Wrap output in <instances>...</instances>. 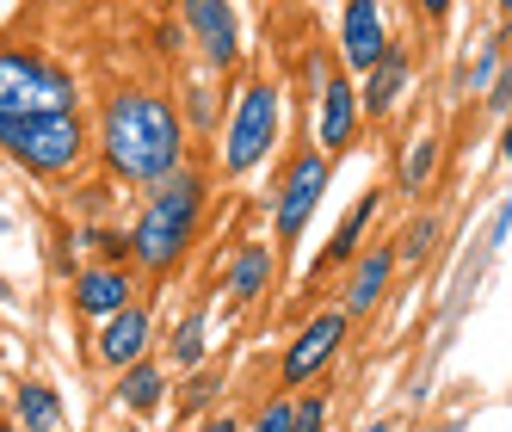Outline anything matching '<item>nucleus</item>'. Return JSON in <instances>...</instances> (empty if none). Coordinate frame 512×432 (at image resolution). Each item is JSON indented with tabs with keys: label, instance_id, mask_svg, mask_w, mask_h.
Listing matches in <instances>:
<instances>
[{
	"label": "nucleus",
	"instance_id": "c85d7f7f",
	"mask_svg": "<svg viewBox=\"0 0 512 432\" xmlns=\"http://www.w3.org/2000/svg\"><path fill=\"white\" fill-rule=\"evenodd\" d=\"M0 7H13V0H0Z\"/></svg>",
	"mask_w": 512,
	"mask_h": 432
},
{
	"label": "nucleus",
	"instance_id": "a878e982",
	"mask_svg": "<svg viewBox=\"0 0 512 432\" xmlns=\"http://www.w3.org/2000/svg\"><path fill=\"white\" fill-rule=\"evenodd\" d=\"M482 93H488V105H494V112H500V118H506V105H512V75H506V62H500V68H494V81H488V87H482Z\"/></svg>",
	"mask_w": 512,
	"mask_h": 432
},
{
	"label": "nucleus",
	"instance_id": "6e6552de",
	"mask_svg": "<svg viewBox=\"0 0 512 432\" xmlns=\"http://www.w3.org/2000/svg\"><path fill=\"white\" fill-rule=\"evenodd\" d=\"M346 334H352V315H346L340 303L315 309L303 328H297V340L284 346V358H278V389H303V383H315V377L340 358Z\"/></svg>",
	"mask_w": 512,
	"mask_h": 432
},
{
	"label": "nucleus",
	"instance_id": "b1692460",
	"mask_svg": "<svg viewBox=\"0 0 512 432\" xmlns=\"http://www.w3.org/2000/svg\"><path fill=\"white\" fill-rule=\"evenodd\" d=\"M290 395H297V432H321L327 426V395H315L309 383L290 389Z\"/></svg>",
	"mask_w": 512,
	"mask_h": 432
},
{
	"label": "nucleus",
	"instance_id": "4be33fe9",
	"mask_svg": "<svg viewBox=\"0 0 512 432\" xmlns=\"http://www.w3.org/2000/svg\"><path fill=\"white\" fill-rule=\"evenodd\" d=\"M500 62H506V38H488V44H482V56L463 68V93H482V87L494 81V68H500Z\"/></svg>",
	"mask_w": 512,
	"mask_h": 432
},
{
	"label": "nucleus",
	"instance_id": "20e7f679",
	"mask_svg": "<svg viewBox=\"0 0 512 432\" xmlns=\"http://www.w3.org/2000/svg\"><path fill=\"white\" fill-rule=\"evenodd\" d=\"M278 136H284V93H278V81L253 75V81L235 93L229 124H223V136H216V167H223L229 179H247L253 167L272 161Z\"/></svg>",
	"mask_w": 512,
	"mask_h": 432
},
{
	"label": "nucleus",
	"instance_id": "5701e85b",
	"mask_svg": "<svg viewBox=\"0 0 512 432\" xmlns=\"http://www.w3.org/2000/svg\"><path fill=\"white\" fill-rule=\"evenodd\" d=\"M247 426H253V432H284V426H297V395H290V389H278L272 402H266L260 414H253V420H247Z\"/></svg>",
	"mask_w": 512,
	"mask_h": 432
},
{
	"label": "nucleus",
	"instance_id": "6ab92c4d",
	"mask_svg": "<svg viewBox=\"0 0 512 432\" xmlns=\"http://www.w3.org/2000/svg\"><path fill=\"white\" fill-rule=\"evenodd\" d=\"M432 173H438V136H414L408 149H401V192L420 198L432 186Z\"/></svg>",
	"mask_w": 512,
	"mask_h": 432
},
{
	"label": "nucleus",
	"instance_id": "cd10ccee",
	"mask_svg": "<svg viewBox=\"0 0 512 432\" xmlns=\"http://www.w3.org/2000/svg\"><path fill=\"white\" fill-rule=\"evenodd\" d=\"M451 7H457V0H420V13H426V19H432V25H438V19H445V13H451Z\"/></svg>",
	"mask_w": 512,
	"mask_h": 432
},
{
	"label": "nucleus",
	"instance_id": "f03ea898",
	"mask_svg": "<svg viewBox=\"0 0 512 432\" xmlns=\"http://www.w3.org/2000/svg\"><path fill=\"white\" fill-rule=\"evenodd\" d=\"M149 198H142L136 223H130V266L149 272V278H167L179 260L192 254V241L204 229V204H210V173L186 167L179 161L173 173H161L155 186H142Z\"/></svg>",
	"mask_w": 512,
	"mask_h": 432
},
{
	"label": "nucleus",
	"instance_id": "dca6fc26",
	"mask_svg": "<svg viewBox=\"0 0 512 432\" xmlns=\"http://www.w3.org/2000/svg\"><path fill=\"white\" fill-rule=\"evenodd\" d=\"M272 266H278V254H272L266 241H241V247H235V260H229L223 291H229L235 303H260V297L272 291Z\"/></svg>",
	"mask_w": 512,
	"mask_h": 432
},
{
	"label": "nucleus",
	"instance_id": "a211bd4d",
	"mask_svg": "<svg viewBox=\"0 0 512 432\" xmlns=\"http://www.w3.org/2000/svg\"><path fill=\"white\" fill-rule=\"evenodd\" d=\"M13 420H19V426H62L68 414H62V395H56L50 383H19V395H13Z\"/></svg>",
	"mask_w": 512,
	"mask_h": 432
},
{
	"label": "nucleus",
	"instance_id": "f257e3e1",
	"mask_svg": "<svg viewBox=\"0 0 512 432\" xmlns=\"http://www.w3.org/2000/svg\"><path fill=\"white\" fill-rule=\"evenodd\" d=\"M186 142H192L186 112L161 87H118L93 124V149L118 186H155L161 173L186 161Z\"/></svg>",
	"mask_w": 512,
	"mask_h": 432
},
{
	"label": "nucleus",
	"instance_id": "412c9836",
	"mask_svg": "<svg viewBox=\"0 0 512 432\" xmlns=\"http://www.w3.org/2000/svg\"><path fill=\"white\" fill-rule=\"evenodd\" d=\"M401 247H395V266H420V260H432V247H438V216H414L408 229L395 235Z\"/></svg>",
	"mask_w": 512,
	"mask_h": 432
},
{
	"label": "nucleus",
	"instance_id": "f3484780",
	"mask_svg": "<svg viewBox=\"0 0 512 432\" xmlns=\"http://www.w3.org/2000/svg\"><path fill=\"white\" fill-rule=\"evenodd\" d=\"M377 210H383V192L371 186V192H364L346 216H340V229H334V241H327V254H321V266H346L352 254H358V247H364V235H371V223H377ZM315 266V272H321Z\"/></svg>",
	"mask_w": 512,
	"mask_h": 432
},
{
	"label": "nucleus",
	"instance_id": "f8f14e48",
	"mask_svg": "<svg viewBox=\"0 0 512 432\" xmlns=\"http://www.w3.org/2000/svg\"><path fill=\"white\" fill-rule=\"evenodd\" d=\"M389 278H395V247L377 241V247H358L346 260V284H340V309L346 315H371L383 297H389Z\"/></svg>",
	"mask_w": 512,
	"mask_h": 432
},
{
	"label": "nucleus",
	"instance_id": "ddd939ff",
	"mask_svg": "<svg viewBox=\"0 0 512 432\" xmlns=\"http://www.w3.org/2000/svg\"><path fill=\"white\" fill-rule=\"evenodd\" d=\"M408 81H414V56L401 44H383V56L358 75V112L364 118H389L401 99H408Z\"/></svg>",
	"mask_w": 512,
	"mask_h": 432
},
{
	"label": "nucleus",
	"instance_id": "7ed1b4c3",
	"mask_svg": "<svg viewBox=\"0 0 512 432\" xmlns=\"http://www.w3.org/2000/svg\"><path fill=\"white\" fill-rule=\"evenodd\" d=\"M0 155L13 167L62 179L93 155V124L81 118V105H50V112H0Z\"/></svg>",
	"mask_w": 512,
	"mask_h": 432
},
{
	"label": "nucleus",
	"instance_id": "423d86ee",
	"mask_svg": "<svg viewBox=\"0 0 512 432\" xmlns=\"http://www.w3.org/2000/svg\"><path fill=\"white\" fill-rule=\"evenodd\" d=\"M309 87H315V149H327V155L352 149V136L364 124V112H358V81L340 68V56H327L321 44L309 50Z\"/></svg>",
	"mask_w": 512,
	"mask_h": 432
},
{
	"label": "nucleus",
	"instance_id": "0eeeda50",
	"mask_svg": "<svg viewBox=\"0 0 512 432\" xmlns=\"http://www.w3.org/2000/svg\"><path fill=\"white\" fill-rule=\"evenodd\" d=\"M75 75L38 50H0V112H50L75 105Z\"/></svg>",
	"mask_w": 512,
	"mask_h": 432
},
{
	"label": "nucleus",
	"instance_id": "bb28decb",
	"mask_svg": "<svg viewBox=\"0 0 512 432\" xmlns=\"http://www.w3.org/2000/svg\"><path fill=\"white\" fill-rule=\"evenodd\" d=\"M216 389H223V383H216V377H198V383L186 389V408H204V402H210V395H216Z\"/></svg>",
	"mask_w": 512,
	"mask_h": 432
},
{
	"label": "nucleus",
	"instance_id": "4468645a",
	"mask_svg": "<svg viewBox=\"0 0 512 432\" xmlns=\"http://www.w3.org/2000/svg\"><path fill=\"white\" fill-rule=\"evenodd\" d=\"M383 44H389L383 7H377V0H346V13H340V44H334L340 68H346V75H364V68L383 56Z\"/></svg>",
	"mask_w": 512,
	"mask_h": 432
},
{
	"label": "nucleus",
	"instance_id": "393cba45",
	"mask_svg": "<svg viewBox=\"0 0 512 432\" xmlns=\"http://www.w3.org/2000/svg\"><path fill=\"white\" fill-rule=\"evenodd\" d=\"M87 241H93V247H99V254H105V260H130V241H124V235H118V229H93V235H87Z\"/></svg>",
	"mask_w": 512,
	"mask_h": 432
},
{
	"label": "nucleus",
	"instance_id": "39448f33",
	"mask_svg": "<svg viewBox=\"0 0 512 432\" xmlns=\"http://www.w3.org/2000/svg\"><path fill=\"white\" fill-rule=\"evenodd\" d=\"M327 186H334V155H327V149H297L284 161L278 186H272V235H278L272 247H290L309 229V216H315Z\"/></svg>",
	"mask_w": 512,
	"mask_h": 432
},
{
	"label": "nucleus",
	"instance_id": "1a4fd4ad",
	"mask_svg": "<svg viewBox=\"0 0 512 432\" xmlns=\"http://www.w3.org/2000/svg\"><path fill=\"white\" fill-rule=\"evenodd\" d=\"M179 25H186V38L198 44L204 68H235L241 62V19L229 0H179Z\"/></svg>",
	"mask_w": 512,
	"mask_h": 432
},
{
	"label": "nucleus",
	"instance_id": "2eb2a0df",
	"mask_svg": "<svg viewBox=\"0 0 512 432\" xmlns=\"http://www.w3.org/2000/svg\"><path fill=\"white\" fill-rule=\"evenodd\" d=\"M118 402L130 408V414H161V402H167V365L155 352H142V358H130V365H118Z\"/></svg>",
	"mask_w": 512,
	"mask_h": 432
},
{
	"label": "nucleus",
	"instance_id": "9d476101",
	"mask_svg": "<svg viewBox=\"0 0 512 432\" xmlns=\"http://www.w3.org/2000/svg\"><path fill=\"white\" fill-rule=\"evenodd\" d=\"M136 297V266L130 260H99V266H81L75 284H68V303H75V315L99 321V315H112L118 303Z\"/></svg>",
	"mask_w": 512,
	"mask_h": 432
},
{
	"label": "nucleus",
	"instance_id": "9b49d317",
	"mask_svg": "<svg viewBox=\"0 0 512 432\" xmlns=\"http://www.w3.org/2000/svg\"><path fill=\"white\" fill-rule=\"evenodd\" d=\"M149 340H155V315L142 309L136 297L130 303H118L112 315H99V340H93V358L99 365H130V358H142L149 352Z\"/></svg>",
	"mask_w": 512,
	"mask_h": 432
},
{
	"label": "nucleus",
	"instance_id": "aec40b11",
	"mask_svg": "<svg viewBox=\"0 0 512 432\" xmlns=\"http://www.w3.org/2000/svg\"><path fill=\"white\" fill-rule=\"evenodd\" d=\"M210 358V334H204V309H192L186 321L173 328V371H198Z\"/></svg>",
	"mask_w": 512,
	"mask_h": 432
}]
</instances>
